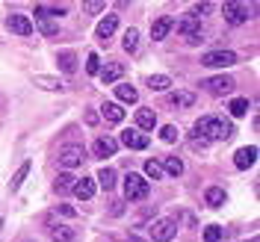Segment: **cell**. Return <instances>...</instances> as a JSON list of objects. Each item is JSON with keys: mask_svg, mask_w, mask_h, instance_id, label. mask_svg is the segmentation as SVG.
Returning a JSON list of instances; mask_svg holds the SVG:
<instances>
[{"mask_svg": "<svg viewBox=\"0 0 260 242\" xmlns=\"http://www.w3.org/2000/svg\"><path fill=\"white\" fill-rule=\"evenodd\" d=\"M195 136H201L204 142H225L234 136V124L219 115H204L195 121Z\"/></svg>", "mask_w": 260, "mask_h": 242, "instance_id": "6da1fadb", "label": "cell"}, {"mask_svg": "<svg viewBox=\"0 0 260 242\" xmlns=\"http://www.w3.org/2000/svg\"><path fill=\"white\" fill-rule=\"evenodd\" d=\"M148 192H151V183H148L142 175L127 171V178H124V198H127L130 204H136V201H145Z\"/></svg>", "mask_w": 260, "mask_h": 242, "instance_id": "7a4b0ae2", "label": "cell"}, {"mask_svg": "<svg viewBox=\"0 0 260 242\" xmlns=\"http://www.w3.org/2000/svg\"><path fill=\"white\" fill-rule=\"evenodd\" d=\"M148 230H151V239L154 242H172L178 236V222L175 219H154Z\"/></svg>", "mask_w": 260, "mask_h": 242, "instance_id": "3957f363", "label": "cell"}, {"mask_svg": "<svg viewBox=\"0 0 260 242\" xmlns=\"http://www.w3.org/2000/svg\"><path fill=\"white\" fill-rule=\"evenodd\" d=\"M234 62H237L234 50H210L201 56V65H207V68H231Z\"/></svg>", "mask_w": 260, "mask_h": 242, "instance_id": "277c9868", "label": "cell"}, {"mask_svg": "<svg viewBox=\"0 0 260 242\" xmlns=\"http://www.w3.org/2000/svg\"><path fill=\"white\" fill-rule=\"evenodd\" d=\"M83 160H86V151L80 145L59 148V165H65V168H77V165H83Z\"/></svg>", "mask_w": 260, "mask_h": 242, "instance_id": "5b68a950", "label": "cell"}, {"mask_svg": "<svg viewBox=\"0 0 260 242\" xmlns=\"http://www.w3.org/2000/svg\"><path fill=\"white\" fill-rule=\"evenodd\" d=\"M207 92H213V95H228V92H234V86H237V80L234 77H228V74H219V77H210V80L201 83Z\"/></svg>", "mask_w": 260, "mask_h": 242, "instance_id": "8992f818", "label": "cell"}, {"mask_svg": "<svg viewBox=\"0 0 260 242\" xmlns=\"http://www.w3.org/2000/svg\"><path fill=\"white\" fill-rule=\"evenodd\" d=\"M222 15H225V21L228 24H234V27H237V24H245V21H248V6H243V3H225V6H222Z\"/></svg>", "mask_w": 260, "mask_h": 242, "instance_id": "52a82bcc", "label": "cell"}, {"mask_svg": "<svg viewBox=\"0 0 260 242\" xmlns=\"http://www.w3.org/2000/svg\"><path fill=\"white\" fill-rule=\"evenodd\" d=\"M172 30H175V18L172 15H160L154 24H151V39H154V42H162Z\"/></svg>", "mask_w": 260, "mask_h": 242, "instance_id": "ba28073f", "label": "cell"}, {"mask_svg": "<svg viewBox=\"0 0 260 242\" xmlns=\"http://www.w3.org/2000/svg\"><path fill=\"white\" fill-rule=\"evenodd\" d=\"M121 145H127L130 151H145L148 136L142 133V130H124V133H121Z\"/></svg>", "mask_w": 260, "mask_h": 242, "instance_id": "9c48e42d", "label": "cell"}, {"mask_svg": "<svg viewBox=\"0 0 260 242\" xmlns=\"http://www.w3.org/2000/svg\"><path fill=\"white\" fill-rule=\"evenodd\" d=\"M121 74H124V65L121 62H107L101 71H98V77H101V83L104 86H113V83L121 80Z\"/></svg>", "mask_w": 260, "mask_h": 242, "instance_id": "30bf717a", "label": "cell"}, {"mask_svg": "<svg viewBox=\"0 0 260 242\" xmlns=\"http://www.w3.org/2000/svg\"><path fill=\"white\" fill-rule=\"evenodd\" d=\"M6 27L12 32H18V36H32V21L27 15H18V12H12L6 18Z\"/></svg>", "mask_w": 260, "mask_h": 242, "instance_id": "8fae6325", "label": "cell"}, {"mask_svg": "<svg viewBox=\"0 0 260 242\" xmlns=\"http://www.w3.org/2000/svg\"><path fill=\"white\" fill-rule=\"evenodd\" d=\"M254 160H257V148L254 145H245L234 154V165H237V168H251Z\"/></svg>", "mask_w": 260, "mask_h": 242, "instance_id": "7c38bea8", "label": "cell"}, {"mask_svg": "<svg viewBox=\"0 0 260 242\" xmlns=\"http://www.w3.org/2000/svg\"><path fill=\"white\" fill-rule=\"evenodd\" d=\"M115 30H118V15H107L101 24H98L95 39H98V42H107V39H113Z\"/></svg>", "mask_w": 260, "mask_h": 242, "instance_id": "4fadbf2b", "label": "cell"}, {"mask_svg": "<svg viewBox=\"0 0 260 242\" xmlns=\"http://www.w3.org/2000/svg\"><path fill=\"white\" fill-rule=\"evenodd\" d=\"M175 27H178V32L183 36V39H186V36H192V32L201 30V18L189 12V15H183L180 21H175Z\"/></svg>", "mask_w": 260, "mask_h": 242, "instance_id": "5bb4252c", "label": "cell"}, {"mask_svg": "<svg viewBox=\"0 0 260 242\" xmlns=\"http://www.w3.org/2000/svg\"><path fill=\"white\" fill-rule=\"evenodd\" d=\"M169 103H172V107H178V110H189V107L195 103V92L178 89V92H172V95H169Z\"/></svg>", "mask_w": 260, "mask_h": 242, "instance_id": "9a60e30c", "label": "cell"}, {"mask_svg": "<svg viewBox=\"0 0 260 242\" xmlns=\"http://www.w3.org/2000/svg\"><path fill=\"white\" fill-rule=\"evenodd\" d=\"M95 157H115V151H118V142L115 139H110V136H101V139H95Z\"/></svg>", "mask_w": 260, "mask_h": 242, "instance_id": "2e32d148", "label": "cell"}, {"mask_svg": "<svg viewBox=\"0 0 260 242\" xmlns=\"http://www.w3.org/2000/svg\"><path fill=\"white\" fill-rule=\"evenodd\" d=\"M71 192L77 195L80 201H89V198H95V180L92 178H80L77 183H74V189Z\"/></svg>", "mask_w": 260, "mask_h": 242, "instance_id": "e0dca14e", "label": "cell"}, {"mask_svg": "<svg viewBox=\"0 0 260 242\" xmlns=\"http://www.w3.org/2000/svg\"><path fill=\"white\" fill-rule=\"evenodd\" d=\"M65 12H68V6H50V3H39V6H36V18H45V21L62 18Z\"/></svg>", "mask_w": 260, "mask_h": 242, "instance_id": "ac0fdd59", "label": "cell"}, {"mask_svg": "<svg viewBox=\"0 0 260 242\" xmlns=\"http://www.w3.org/2000/svg\"><path fill=\"white\" fill-rule=\"evenodd\" d=\"M136 127L154 130L157 127V113H154V110H136Z\"/></svg>", "mask_w": 260, "mask_h": 242, "instance_id": "d6986e66", "label": "cell"}, {"mask_svg": "<svg viewBox=\"0 0 260 242\" xmlns=\"http://www.w3.org/2000/svg\"><path fill=\"white\" fill-rule=\"evenodd\" d=\"M56 62H59V68H62L65 74H77V53L74 50H62L56 56Z\"/></svg>", "mask_w": 260, "mask_h": 242, "instance_id": "ffe728a7", "label": "cell"}, {"mask_svg": "<svg viewBox=\"0 0 260 242\" xmlns=\"http://www.w3.org/2000/svg\"><path fill=\"white\" fill-rule=\"evenodd\" d=\"M101 115H104L110 124H121V121H124V110H121L118 103H104V107H101Z\"/></svg>", "mask_w": 260, "mask_h": 242, "instance_id": "44dd1931", "label": "cell"}, {"mask_svg": "<svg viewBox=\"0 0 260 242\" xmlns=\"http://www.w3.org/2000/svg\"><path fill=\"white\" fill-rule=\"evenodd\" d=\"M50 239L53 242H74V230L68 225H53L50 227Z\"/></svg>", "mask_w": 260, "mask_h": 242, "instance_id": "7402d4cb", "label": "cell"}, {"mask_svg": "<svg viewBox=\"0 0 260 242\" xmlns=\"http://www.w3.org/2000/svg\"><path fill=\"white\" fill-rule=\"evenodd\" d=\"M172 86V77H166V74H151L148 77V89L151 92H166Z\"/></svg>", "mask_w": 260, "mask_h": 242, "instance_id": "603a6c76", "label": "cell"}, {"mask_svg": "<svg viewBox=\"0 0 260 242\" xmlns=\"http://www.w3.org/2000/svg\"><path fill=\"white\" fill-rule=\"evenodd\" d=\"M36 86H42V89H48V92H62V83L56 80V77H45V74H36L32 77Z\"/></svg>", "mask_w": 260, "mask_h": 242, "instance_id": "cb8c5ba5", "label": "cell"}, {"mask_svg": "<svg viewBox=\"0 0 260 242\" xmlns=\"http://www.w3.org/2000/svg\"><path fill=\"white\" fill-rule=\"evenodd\" d=\"M162 171H169L172 178H180L183 175V160L180 157H166L162 160Z\"/></svg>", "mask_w": 260, "mask_h": 242, "instance_id": "d4e9b609", "label": "cell"}, {"mask_svg": "<svg viewBox=\"0 0 260 242\" xmlns=\"http://www.w3.org/2000/svg\"><path fill=\"white\" fill-rule=\"evenodd\" d=\"M204 201H207L210 207H222V204H225V189H222V186H210L207 195H204Z\"/></svg>", "mask_w": 260, "mask_h": 242, "instance_id": "484cf974", "label": "cell"}, {"mask_svg": "<svg viewBox=\"0 0 260 242\" xmlns=\"http://www.w3.org/2000/svg\"><path fill=\"white\" fill-rule=\"evenodd\" d=\"M121 45H124L127 53H136V50H139V30H136V27H130V30L124 32V42H121Z\"/></svg>", "mask_w": 260, "mask_h": 242, "instance_id": "4316f807", "label": "cell"}, {"mask_svg": "<svg viewBox=\"0 0 260 242\" xmlns=\"http://www.w3.org/2000/svg\"><path fill=\"white\" fill-rule=\"evenodd\" d=\"M228 110H231L234 118H243V115L248 113V97H234V100L228 103Z\"/></svg>", "mask_w": 260, "mask_h": 242, "instance_id": "83f0119b", "label": "cell"}, {"mask_svg": "<svg viewBox=\"0 0 260 242\" xmlns=\"http://www.w3.org/2000/svg\"><path fill=\"white\" fill-rule=\"evenodd\" d=\"M115 95H118V100H124V103H136L139 100V92L133 86H115Z\"/></svg>", "mask_w": 260, "mask_h": 242, "instance_id": "f1b7e54d", "label": "cell"}, {"mask_svg": "<svg viewBox=\"0 0 260 242\" xmlns=\"http://www.w3.org/2000/svg\"><path fill=\"white\" fill-rule=\"evenodd\" d=\"M27 175H30V162H24V165L18 168L15 175H12V180H9V189H12V192H18V189H21V183H24V178H27Z\"/></svg>", "mask_w": 260, "mask_h": 242, "instance_id": "f546056e", "label": "cell"}, {"mask_svg": "<svg viewBox=\"0 0 260 242\" xmlns=\"http://www.w3.org/2000/svg\"><path fill=\"white\" fill-rule=\"evenodd\" d=\"M98 183L110 192V189L115 186V168H101V171H98Z\"/></svg>", "mask_w": 260, "mask_h": 242, "instance_id": "4dcf8cb0", "label": "cell"}, {"mask_svg": "<svg viewBox=\"0 0 260 242\" xmlns=\"http://www.w3.org/2000/svg\"><path fill=\"white\" fill-rule=\"evenodd\" d=\"M74 183H77V178H74V175H59L53 186H56V192H68V189H74Z\"/></svg>", "mask_w": 260, "mask_h": 242, "instance_id": "1f68e13d", "label": "cell"}, {"mask_svg": "<svg viewBox=\"0 0 260 242\" xmlns=\"http://www.w3.org/2000/svg\"><path fill=\"white\" fill-rule=\"evenodd\" d=\"M222 236H225V227H219V225L204 227V242H222Z\"/></svg>", "mask_w": 260, "mask_h": 242, "instance_id": "d6a6232c", "label": "cell"}, {"mask_svg": "<svg viewBox=\"0 0 260 242\" xmlns=\"http://www.w3.org/2000/svg\"><path fill=\"white\" fill-rule=\"evenodd\" d=\"M178 127L175 124H166V127H160V139L166 142V145H172V142H178Z\"/></svg>", "mask_w": 260, "mask_h": 242, "instance_id": "836d02e7", "label": "cell"}, {"mask_svg": "<svg viewBox=\"0 0 260 242\" xmlns=\"http://www.w3.org/2000/svg\"><path fill=\"white\" fill-rule=\"evenodd\" d=\"M160 178H162V165L154 160H148L145 162V180H160Z\"/></svg>", "mask_w": 260, "mask_h": 242, "instance_id": "e575fe53", "label": "cell"}, {"mask_svg": "<svg viewBox=\"0 0 260 242\" xmlns=\"http://www.w3.org/2000/svg\"><path fill=\"white\" fill-rule=\"evenodd\" d=\"M36 24H39V32H45V36H56L59 27L53 24V21H45V18H36Z\"/></svg>", "mask_w": 260, "mask_h": 242, "instance_id": "d590c367", "label": "cell"}, {"mask_svg": "<svg viewBox=\"0 0 260 242\" xmlns=\"http://www.w3.org/2000/svg\"><path fill=\"white\" fill-rule=\"evenodd\" d=\"M83 9H86L89 15H98V12L107 9V3H101V0H89V3H83Z\"/></svg>", "mask_w": 260, "mask_h": 242, "instance_id": "8d00e7d4", "label": "cell"}, {"mask_svg": "<svg viewBox=\"0 0 260 242\" xmlns=\"http://www.w3.org/2000/svg\"><path fill=\"white\" fill-rule=\"evenodd\" d=\"M86 71H89V74H98V71H101V59H98V53H89V56H86Z\"/></svg>", "mask_w": 260, "mask_h": 242, "instance_id": "74e56055", "label": "cell"}, {"mask_svg": "<svg viewBox=\"0 0 260 242\" xmlns=\"http://www.w3.org/2000/svg\"><path fill=\"white\" fill-rule=\"evenodd\" d=\"M201 42H204V32L198 30V32H192V36H186V45H189V48H195V45H201Z\"/></svg>", "mask_w": 260, "mask_h": 242, "instance_id": "f35d334b", "label": "cell"}, {"mask_svg": "<svg viewBox=\"0 0 260 242\" xmlns=\"http://www.w3.org/2000/svg\"><path fill=\"white\" fill-rule=\"evenodd\" d=\"M210 9H213V3H195V6H192V15L201 18V12H210Z\"/></svg>", "mask_w": 260, "mask_h": 242, "instance_id": "ab89813d", "label": "cell"}, {"mask_svg": "<svg viewBox=\"0 0 260 242\" xmlns=\"http://www.w3.org/2000/svg\"><path fill=\"white\" fill-rule=\"evenodd\" d=\"M56 213H62V216H68V219H74V216H77V210H74V207H68V204H59Z\"/></svg>", "mask_w": 260, "mask_h": 242, "instance_id": "60d3db41", "label": "cell"}, {"mask_svg": "<svg viewBox=\"0 0 260 242\" xmlns=\"http://www.w3.org/2000/svg\"><path fill=\"white\" fill-rule=\"evenodd\" d=\"M127 242H145V239H139V236H127Z\"/></svg>", "mask_w": 260, "mask_h": 242, "instance_id": "b9f144b4", "label": "cell"}, {"mask_svg": "<svg viewBox=\"0 0 260 242\" xmlns=\"http://www.w3.org/2000/svg\"><path fill=\"white\" fill-rule=\"evenodd\" d=\"M248 242H257V236H254V239H248Z\"/></svg>", "mask_w": 260, "mask_h": 242, "instance_id": "7bdbcfd3", "label": "cell"}, {"mask_svg": "<svg viewBox=\"0 0 260 242\" xmlns=\"http://www.w3.org/2000/svg\"><path fill=\"white\" fill-rule=\"evenodd\" d=\"M0 227H3V222H0Z\"/></svg>", "mask_w": 260, "mask_h": 242, "instance_id": "ee69618b", "label": "cell"}]
</instances>
